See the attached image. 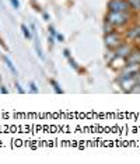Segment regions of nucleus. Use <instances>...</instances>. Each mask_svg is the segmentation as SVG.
Segmentation results:
<instances>
[{"label": "nucleus", "instance_id": "nucleus-1", "mask_svg": "<svg viewBox=\"0 0 140 164\" xmlns=\"http://www.w3.org/2000/svg\"><path fill=\"white\" fill-rule=\"evenodd\" d=\"M132 14L129 11H109L105 17V22L113 28H121L130 21Z\"/></svg>", "mask_w": 140, "mask_h": 164}, {"label": "nucleus", "instance_id": "nucleus-2", "mask_svg": "<svg viewBox=\"0 0 140 164\" xmlns=\"http://www.w3.org/2000/svg\"><path fill=\"white\" fill-rule=\"evenodd\" d=\"M104 41H105V45H107L108 49H112V51H115V49H116L123 42V38H122V35H121L118 31H115V30H113V31L107 32V34H105Z\"/></svg>", "mask_w": 140, "mask_h": 164}, {"label": "nucleus", "instance_id": "nucleus-3", "mask_svg": "<svg viewBox=\"0 0 140 164\" xmlns=\"http://www.w3.org/2000/svg\"><path fill=\"white\" fill-rule=\"evenodd\" d=\"M140 74V65L139 63H128L122 67L119 79H126V77H135Z\"/></svg>", "mask_w": 140, "mask_h": 164}, {"label": "nucleus", "instance_id": "nucleus-4", "mask_svg": "<svg viewBox=\"0 0 140 164\" xmlns=\"http://www.w3.org/2000/svg\"><path fill=\"white\" fill-rule=\"evenodd\" d=\"M108 10L109 11H132L128 0H109Z\"/></svg>", "mask_w": 140, "mask_h": 164}, {"label": "nucleus", "instance_id": "nucleus-5", "mask_svg": "<svg viewBox=\"0 0 140 164\" xmlns=\"http://www.w3.org/2000/svg\"><path fill=\"white\" fill-rule=\"evenodd\" d=\"M118 81L125 93H132L133 89L137 86V76H135V77H126V79H118Z\"/></svg>", "mask_w": 140, "mask_h": 164}, {"label": "nucleus", "instance_id": "nucleus-6", "mask_svg": "<svg viewBox=\"0 0 140 164\" xmlns=\"http://www.w3.org/2000/svg\"><path fill=\"white\" fill-rule=\"evenodd\" d=\"M115 55L116 56H121V58H128L129 56V53L132 52V48H130L129 44H126V42H122L121 45H119L115 51Z\"/></svg>", "mask_w": 140, "mask_h": 164}, {"label": "nucleus", "instance_id": "nucleus-7", "mask_svg": "<svg viewBox=\"0 0 140 164\" xmlns=\"http://www.w3.org/2000/svg\"><path fill=\"white\" fill-rule=\"evenodd\" d=\"M126 38L130 39V41H137L140 38V24L129 28V30L126 31Z\"/></svg>", "mask_w": 140, "mask_h": 164}, {"label": "nucleus", "instance_id": "nucleus-8", "mask_svg": "<svg viewBox=\"0 0 140 164\" xmlns=\"http://www.w3.org/2000/svg\"><path fill=\"white\" fill-rule=\"evenodd\" d=\"M109 63H111V66H112L113 69H122L123 66L128 65V62H126V58H121V56H116V55H115Z\"/></svg>", "mask_w": 140, "mask_h": 164}, {"label": "nucleus", "instance_id": "nucleus-9", "mask_svg": "<svg viewBox=\"0 0 140 164\" xmlns=\"http://www.w3.org/2000/svg\"><path fill=\"white\" fill-rule=\"evenodd\" d=\"M31 31H32L34 39H35V49H37L38 56H39L41 59H43L42 49H41V45H39V38H38V32H37V28H35V25H34V24H31Z\"/></svg>", "mask_w": 140, "mask_h": 164}, {"label": "nucleus", "instance_id": "nucleus-10", "mask_svg": "<svg viewBox=\"0 0 140 164\" xmlns=\"http://www.w3.org/2000/svg\"><path fill=\"white\" fill-rule=\"evenodd\" d=\"M128 63H139L140 65V49H132L129 56L126 58Z\"/></svg>", "mask_w": 140, "mask_h": 164}, {"label": "nucleus", "instance_id": "nucleus-11", "mask_svg": "<svg viewBox=\"0 0 140 164\" xmlns=\"http://www.w3.org/2000/svg\"><path fill=\"white\" fill-rule=\"evenodd\" d=\"M130 4V10L140 13V0H128Z\"/></svg>", "mask_w": 140, "mask_h": 164}, {"label": "nucleus", "instance_id": "nucleus-12", "mask_svg": "<svg viewBox=\"0 0 140 164\" xmlns=\"http://www.w3.org/2000/svg\"><path fill=\"white\" fill-rule=\"evenodd\" d=\"M4 62H6V65H7V67L10 69L11 73L14 74V76H17V69L14 67V63L11 62V59L9 58V56H4Z\"/></svg>", "mask_w": 140, "mask_h": 164}, {"label": "nucleus", "instance_id": "nucleus-13", "mask_svg": "<svg viewBox=\"0 0 140 164\" xmlns=\"http://www.w3.org/2000/svg\"><path fill=\"white\" fill-rule=\"evenodd\" d=\"M21 31H22V34H24V37H25V39H31V37H32V34H31V31L28 30V27L25 25V24H21Z\"/></svg>", "mask_w": 140, "mask_h": 164}, {"label": "nucleus", "instance_id": "nucleus-14", "mask_svg": "<svg viewBox=\"0 0 140 164\" xmlns=\"http://www.w3.org/2000/svg\"><path fill=\"white\" fill-rule=\"evenodd\" d=\"M49 81H51V86H52V87H53V90L56 91V93H58V94H63V90H62V89H60V86L58 84V81H55L53 79H51V80H49Z\"/></svg>", "mask_w": 140, "mask_h": 164}, {"label": "nucleus", "instance_id": "nucleus-15", "mask_svg": "<svg viewBox=\"0 0 140 164\" xmlns=\"http://www.w3.org/2000/svg\"><path fill=\"white\" fill-rule=\"evenodd\" d=\"M67 59H69V63H70V66H71V67H73L74 70H79V65L76 63V60H74V59L71 58V56H69Z\"/></svg>", "mask_w": 140, "mask_h": 164}, {"label": "nucleus", "instance_id": "nucleus-16", "mask_svg": "<svg viewBox=\"0 0 140 164\" xmlns=\"http://www.w3.org/2000/svg\"><path fill=\"white\" fill-rule=\"evenodd\" d=\"M30 87H31V91H32V93H38L37 84H35V83H34V81H31V83H30Z\"/></svg>", "mask_w": 140, "mask_h": 164}, {"label": "nucleus", "instance_id": "nucleus-17", "mask_svg": "<svg viewBox=\"0 0 140 164\" xmlns=\"http://www.w3.org/2000/svg\"><path fill=\"white\" fill-rule=\"evenodd\" d=\"M10 1L14 9H18V7H20V1H18V0H10Z\"/></svg>", "mask_w": 140, "mask_h": 164}, {"label": "nucleus", "instance_id": "nucleus-18", "mask_svg": "<svg viewBox=\"0 0 140 164\" xmlns=\"http://www.w3.org/2000/svg\"><path fill=\"white\" fill-rule=\"evenodd\" d=\"M16 89L18 90V93H20V94H24V93H25V91H24V89H22V87L18 84V83H16Z\"/></svg>", "mask_w": 140, "mask_h": 164}, {"label": "nucleus", "instance_id": "nucleus-19", "mask_svg": "<svg viewBox=\"0 0 140 164\" xmlns=\"http://www.w3.org/2000/svg\"><path fill=\"white\" fill-rule=\"evenodd\" d=\"M49 32H51V35H52V37H56V34H58V32L55 31V28L52 25L49 27Z\"/></svg>", "mask_w": 140, "mask_h": 164}, {"label": "nucleus", "instance_id": "nucleus-20", "mask_svg": "<svg viewBox=\"0 0 140 164\" xmlns=\"http://www.w3.org/2000/svg\"><path fill=\"white\" fill-rule=\"evenodd\" d=\"M56 39L60 41V42H63V41H65V37H63L62 34H56Z\"/></svg>", "mask_w": 140, "mask_h": 164}, {"label": "nucleus", "instance_id": "nucleus-21", "mask_svg": "<svg viewBox=\"0 0 140 164\" xmlns=\"http://www.w3.org/2000/svg\"><path fill=\"white\" fill-rule=\"evenodd\" d=\"M63 55H65L66 58H69V56H70V51H69V49H65V51H63Z\"/></svg>", "mask_w": 140, "mask_h": 164}, {"label": "nucleus", "instance_id": "nucleus-22", "mask_svg": "<svg viewBox=\"0 0 140 164\" xmlns=\"http://www.w3.org/2000/svg\"><path fill=\"white\" fill-rule=\"evenodd\" d=\"M0 93H3V94H7V93H9V90H7L6 87H1V89H0Z\"/></svg>", "mask_w": 140, "mask_h": 164}, {"label": "nucleus", "instance_id": "nucleus-23", "mask_svg": "<svg viewBox=\"0 0 140 164\" xmlns=\"http://www.w3.org/2000/svg\"><path fill=\"white\" fill-rule=\"evenodd\" d=\"M53 41H55V37H52V35H51V37H49V42H51V45L53 44Z\"/></svg>", "mask_w": 140, "mask_h": 164}, {"label": "nucleus", "instance_id": "nucleus-24", "mask_svg": "<svg viewBox=\"0 0 140 164\" xmlns=\"http://www.w3.org/2000/svg\"><path fill=\"white\" fill-rule=\"evenodd\" d=\"M43 18H45V20H49V14H46V13H43Z\"/></svg>", "mask_w": 140, "mask_h": 164}, {"label": "nucleus", "instance_id": "nucleus-25", "mask_svg": "<svg viewBox=\"0 0 140 164\" xmlns=\"http://www.w3.org/2000/svg\"><path fill=\"white\" fill-rule=\"evenodd\" d=\"M137 44H139V45H140V38H139V39H137Z\"/></svg>", "mask_w": 140, "mask_h": 164}, {"label": "nucleus", "instance_id": "nucleus-26", "mask_svg": "<svg viewBox=\"0 0 140 164\" xmlns=\"http://www.w3.org/2000/svg\"><path fill=\"white\" fill-rule=\"evenodd\" d=\"M0 3H1V1H0Z\"/></svg>", "mask_w": 140, "mask_h": 164}, {"label": "nucleus", "instance_id": "nucleus-27", "mask_svg": "<svg viewBox=\"0 0 140 164\" xmlns=\"http://www.w3.org/2000/svg\"><path fill=\"white\" fill-rule=\"evenodd\" d=\"M139 91H140V90H139Z\"/></svg>", "mask_w": 140, "mask_h": 164}]
</instances>
